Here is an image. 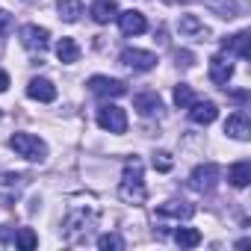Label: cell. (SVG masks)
<instances>
[{
	"label": "cell",
	"instance_id": "cell-1",
	"mask_svg": "<svg viewBox=\"0 0 251 251\" xmlns=\"http://www.w3.org/2000/svg\"><path fill=\"white\" fill-rule=\"evenodd\" d=\"M142 160L139 157H130L124 163V175H121V186H118V195L127 201V204H142L148 198V189H145V180H142Z\"/></svg>",
	"mask_w": 251,
	"mask_h": 251
},
{
	"label": "cell",
	"instance_id": "cell-2",
	"mask_svg": "<svg viewBox=\"0 0 251 251\" xmlns=\"http://www.w3.org/2000/svg\"><path fill=\"white\" fill-rule=\"evenodd\" d=\"M9 148H12L18 157L33 160V163H42V160L48 157L45 139H39V136H33V133H12V136H9Z\"/></svg>",
	"mask_w": 251,
	"mask_h": 251
},
{
	"label": "cell",
	"instance_id": "cell-3",
	"mask_svg": "<svg viewBox=\"0 0 251 251\" xmlns=\"http://www.w3.org/2000/svg\"><path fill=\"white\" fill-rule=\"evenodd\" d=\"M98 124L109 133H124L127 130V115H124V109L115 106V103H103L98 109Z\"/></svg>",
	"mask_w": 251,
	"mask_h": 251
},
{
	"label": "cell",
	"instance_id": "cell-4",
	"mask_svg": "<svg viewBox=\"0 0 251 251\" xmlns=\"http://www.w3.org/2000/svg\"><path fill=\"white\" fill-rule=\"evenodd\" d=\"M219 175H222V169H219L216 163H204V166H198V169L189 175V186H192L195 192H213L216 183H219Z\"/></svg>",
	"mask_w": 251,
	"mask_h": 251
},
{
	"label": "cell",
	"instance_id": "cell-5",
	"mask_svg": "<svg viewBox=\"0 0 251 251\" xmlns=\"http://www.w3.org/2000/svg\"><path fill=\"white\" fill-rule=\"evenodd\" d=\"M118 59H121V65H127L133 71H151L157 65V56L151 50H139V48H124Z\"/></svg>",
	"mask_w": 251,
	"mask_h": 251
},
{
	"label": "cell",
	"instance_id": "cell-6",
	"mask_svg": "<svg viewBox=\"0 0 251 251\" xmlns=\"http://www.w3.org/2000/svg\"><path fill=\"white\" fill-rule=\"evenodd\" d=\"M89 89H92L95 95H100V98H121V95H127V83H124V80L100 77V74H95V77L89 80Z\"/></svg>",
	"mask_w": 251,
	"mask_h": 251
},
{
	"label": "cell",
	"instance_id": "cell-7",
	"mask_svg": "<svg viewBox=\"0 0 251 251\" xmlns=\"http://www.w3.org/2000/svg\"><path fill=\"white\" fill-rule=\"evenodd\" d=\"M115 18H118V27H121V33H124V36H142V33L148 30L145 15H142V12H136V9H127V12L115 15Z\"/></svg>",
	"mask_w": 251,
	"mask_h": 251
},
{
	"label": "cell",
	"instance_id": "cell-8",
	"mask_svg": "<svg viewBox=\"0 0 251 251\" xmlns=\"http://www.w3.org/2000/svg\"><path fill=\"white\" fill-rule=\"evenodd\" d=\"M48 39H50V33L45 30V27H36V24H27V27H21V45L27 48V50H45L48 48Z\"/></svg>",
	"mask_w": 251,
	"mask_h": 251
},
{
	"label": "cell",
	"instance_id": "cell-9",
	"mask_svg": "<svg viewBox=\"0 0 251 251\" xmlns=\"http://www.w3.org/2000/svg\"><path fill=\"white\" fill-rule=\"evenodd\" d=\"M177 30L183 39H192V42H207L210 39V30L204 27V21H198L195 15H183L177 21Z\"/></svg>",
	"mask_w": 251,
	"mask_h": 251
},
{
	"label": "cell",
	"instance_id": "cell-10",
	"mask_svg": "<svg viewBox=\"0 0 251 251\" xmlns=\"http://www.w3.org/2000/svg\"><path fill=\"white\" fill-rule=\"evenodd\" d=\"M225 133H227L230 139H239V142H248V139H251V124H248L245 112L227 115V121H225Z\"/></svg>",
	"mask_w": 251,
	"mask_h": 251
},
{
	"label": "cell",
	"instance_id": "cell-11",
	"mask_svg": "<svg viewBox=\"0 0 251 251\" xmlns=\"http://www.w3.org/2000/svg\"><path fill=\"white\" fill-rule=\"evenodd\" d=\"M133 109L139 112V115H160V109H163V100H160V95L157 92H136L133 95Z\"/></svg>",
	"mask_w": 251,
	"mask_h": 251
},
{
	"label": "cell",
	"instance_id": "cell-12",
	"mask_svg": "<svg viewBox=\"0 0 251 251\" xmlns=\"http://www.w3.org/2000/svg\"><path fill=\"white\" fill-rule=\"evenodd\" d=\"M186 109H189V118L195 124H213L219 118V106L213 100H192Z\"/></svg>",
	"mask_w": 251,
	"mask_h": 251
},
{
	"label": "cell",
	"instance_id": "cell-13",
	"mask_svg": "<svg viewBox=\"0 0 251 251\" xmlns=\"http://www.w3.org/2000/svg\"><path fill=\"white\" fill-rule=\"evenodd\" d=\"M230 77H233V62H230L227 56L216 53V56L210 59V80H213L216 86H227Z\"/></svg>",
	"mask_w": 251,
	"mask_h": 251
},
{
	"label": "cell",
	"instance_id": "cell-14",
	"mask_svg": "<svg viewBox=\"0 0 251 251\" xmlns=\"http://www.w3.org/2000/svg\"><path fill=\"white\" fill-rule=\"evenodd\" d=\"M27 95H30L33 100L50 103V100H56V86H53L48 77H33V80H30V86H27Z\"/></svg>",
	"mask_w": 251,
	"mask_h": 251
},
{
	"label": "cell",
	"instance_id": "cell-15",
	"mask_svg": "<svg viewBox=\"0 0 251 251\" xmlns=\"http://www.w3.org/2000/svg\"><path fill=\"white\" fill-rule=\"evenodd\" d=\"M115 15H118L115 0H95V3H92V18H95V24H109Z\"/></svg>",
	"mask_w": 251,
	"mask_h": 251
},
{
	"label": "cell",
	"instance_id": "cell-16",
	"mask_svg": "<svg viewBox=\"0 0 251 251\" xmlns=\"http://www.w3.org/2000/svg\"><path fill=\"white\" fill-rule=\"evenodd\" d=\"M227 180H230L236 189L248 186V183H251V163H248V160L233 163V166H230V172H227Z\"/></svg>",
	"mask_w": 251,
	"mask_h": 251
},
{
	"label": "cell",
	"instance_id": "cell-17",
	"mask_svg": "<svg viewBox=\"0 0 251 251\" xmlns=\"http://www.w3.org/2000/svg\"><path fill=\"white\" fill-rule=\"evenodd\" d=\"M157 213L160 216H172V219H189L195 213V207L186 204V201H166V204L157 207Z\"/></svg>",
	"mask_w": 251,
	"mask_h": 251
},
{
	"label": "cell",
	"instance_id": "cell-18",
	"mask_svg": "<svg viewBox=\"0 0 251 251\" xmlns=\"http://www.w3.org/2000/svg\"><path fill=\"white\" fill-rule=\"evenodd\" d=\"M222 48H225V53H236L239 59H248V33L242 30V33H236V36L225 39V42H222Z\"/></svg>",
	"mask_w": 251,
	"mask_h": 251
},
{
	"label": "cell",
	"instance_id": "cell-19",
	"mask_svg": "<svg viewBox=\"0 0 251 251\" xmlns=\"http://www.w3.org/2000/svg\"><path fill=\"white\" fill-rule=\"evenodd\" d=\"M56 12H59L62 21L74 24V21H80V15H83V0H59Z\"/></svg>",
	"mask_w": 251,
	"mask_h": 251
},
{
	"label": "cell",
	"instance_id": "cell-20",
	"mask_svg": "<svg viewBox=\"0 0 251 251\" xmlns=\"http://www.w3.org/2000/svg\"><path fill=\"white\" fill-rule=\"evenodd\" d=\"M56 56H59V62H77L80 59V48H77V42L74 39H59L56 42Z\"/></svg>",
	"mask_w": 251,
	"mask_h": 251
},
{
	"label": "cell",
	"instance_id": "cell-21",
	"mask_svg": "<svg viewBox=\"0 0 251 251\" xmlns=\"http://www.w3.org/2000/svg\"><path fill=\"white\" fill-rule=\"evenodd\" d=\"M204 6H210L219 18H236V12H239V6H236V0H204Z\"/></svg>",
	"mask_w": 251,
	"mask_h": 251
},
{
	"label": "cell",
	"instance_id": "cell-22",
	"mask_svg": "<svg viewBox=\"0 0 251 251\" xmlns=\"http://www.w3.org/2000/svg\"><path fill=\"white\" fill-rule=\"evenodd\" d=\"M175 242H177L180 248H195V245L201 242V233H198L195 227H177V230H175Z\"/></svg>",
	"mask_w": 251,
	"mask_h": 251
},
{
	"label": "cell",
	"instance_id": "cell-23",
	"mask_svg": "<svg viewBox=\"0 0 251 251\" xmlns=\"http://www.w3.org/2000/svg\"><path fill=\"white\" fill-rule=\"evenodd\" d=\"M92 222H95V219H92L86 210H77V213H71V216H68V225H65V227H68V236H71L74 230H83V227L89 230V227H92Z\"/></svg>",
	"mask_w": 251,
	"mask_h": 251
},
{
	"label": "cell",
	"instance_id": "cell-24",
	"mask_svg": "<svg viewBox=\"0 0 251 251\" xmlns=\"http://www.w3.org/2000/svg\"><path fill=\"white\" fill-rule=\"evenodd\" d=\"M192 100H195V95H192V86H186V83H177V86H175V106L186 109Z\"/></svg>",
	"mask_w": 251,
	"mask_h": 251
},
{
	"label": "cell",
	"instance_id": "cell-25",
	"mask_svg": "<svg viewBox=\"0 0 251 251\" xmlns=\"http://www.w3.org/2000/svg\"><path fill=\"white\" fill-rule=\"evenodd\" d=\"M15 245H18V248H24V251H30V248H36V245H39V236H36L30 227H21V230H18V236H15Z\"/></svg>",
	"mask_w": 251,
	"mask_h": 251
},
{
	"label": "cell",
	"instance_id": "cell-26",
	"mask_svg": "<svg viewBox=\"0 0 251 251\" xmlns=\"http://www.w3.org/2000/svg\"><path fill=\"white\" fill-rule=\"evenodd\" d=\"M172 166H175V160H172L169 151H157L154 154V169L157 172H172Z\"/></svg>",
	"mask_w": 251,
	"mask_h": 251
},
{
	"label": "cell",
	"instance_id": "cell-27",
	"mask_svg": "<svg viewBox=\"0 0 251 251\" xmlns=\"http://www.w3.org/2000/svg\"><path fill=\"white\" fill-rule=\"evenodd\" d=\"M98 248H124V239L121 236H115V233H103V236H98Z\"/></svg>",
	"mask_w": 251,
	"mask_h": 251
},
{
	"label": "cell",
	"instance_id": "cell-28",
	"mask_svg": "<svg viewBox=\"0 0 251 251\" xmlns=\"http://www.w3.org/2000/svg\"><path fill=\"white\" fill-rule=\"evenodd\" d=\"M9 30H12V15L0 9V36H6Z\"/></svg>",
	"mask_w": 251,
	"mask_h": 251
},
{
	"label": "cell",
	"instance_id": "cell-29",
	"mask_svg": "<svg viewBox=\"0 0 251 251\" xmlns=\"http://www.w3.org/2000/svg\"><path fill=\"white\" fill-rule=\"evenodd\" d=\"M175 59H177V65H186V68L192 65V53H186V50H177Z\"/></svg>",
	"mask_w": 251,
	"mask_h": 251
},
{
	"label": "cell",
	"instance_id": "cell-30",
	"mask_svg": "<svg viewBox=\"0 0 251 251\" xmlns=\"http://www.w3.org/2000/svg\"><path fill=\"white\" fill-rule=\"evenodd\" d=\"M6 89H9V74L0 71V92H6Z\"/></svg>",
	"mask_w": 251,
	"mask_h": 251
},
{
	"label": "cell",
	"instance_id": "cell-31",
	"mask_svg": "<svg viewBox=\"0 0 251 251\" xmlns=\"http://www.w3.org/2000/svg\"><path fill=\"white\" fill-rule=\"evenodd\" d=\"M163 3H204V0H163Z\"/></svg>",
	"mask_w": 251,
	"mask_h": 251
}]
</instances>
